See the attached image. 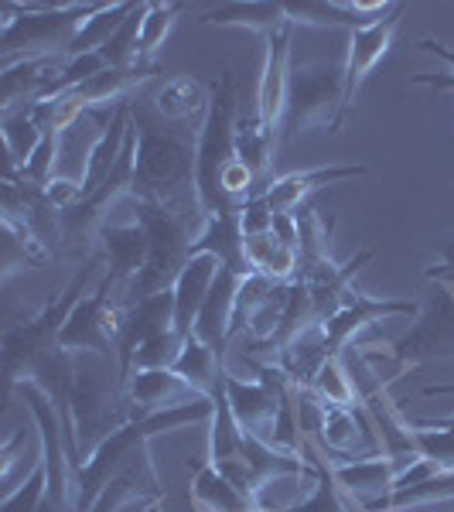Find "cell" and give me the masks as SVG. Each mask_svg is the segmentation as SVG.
<instances>
[{
	"label": "cell",
	"instance_id": "cell-26",
	"mask_svg": "<svg viewBox=\"0 0 454 512\" xmlns=\"http://www.w3.org/2000/svg\"><path fill=\"white\" fill-rule=\"evenodd\" d=\"M171 369H175V373L202 396H216L222 390V383H226V359L212 352L195 332L185 338L178 362Z\"/></svg>",
	"mask_w": 454,
	"mask_h": 512
},
{
	"label": "cell",
	"instance_id": "cell-20",
	"mask_svg": "<svg viewBox=\"0 0 454 512\" xmlns=\"http://www.w3.org/2000/svg\"><path fill=\"white\" fill-rule=\"evenodd\" d=\"M239 280L243 277L233 274L229 267H222L195 321V335L216 355H222V359H226V345L233 342V311H236Z\"/></svg>",
	"mask_w": 454,
	"mask_h": 512
},
{
	"label": "cell",
	"instance_id": "cell-32",
	"mask_svg": "<svg viewBox=\"0 0 454 512\" xmlns=\"http://www.w3.org/2000/svg\"><path fill=\"white\" fill-rule=\"evenodd\" d=\"M308 393H311V396H318V400H321V403H328V407L362 410L359 390H356V383H352V373H349V366L342 362V355L328 359L325 366L318 369V376L311 379Z\"/></svg>",
	"mask_w": 454,
	"mask_h": 512
},
{
	"label": "cell",
	"instance_id": "cell-19",
	"mask_svg": "<svg viewBox=\"0 0 454 512\" xmlns=\"http://www.w3.org/2000/svg\"><path fill=\"white\" fill-rule=\"evenodd\" d=\"M222 270V260L212 253H198L192 260L185 263V270L178 274L175 287H171V294H175V332L181 338H188L195 332V321H198V311H202L205 297H209L212 284H216Z\"/></svg>",
	"mask_w": 454,
	"mask_h": 512
},
{
	"label": "cell",
	"instance_id": "cell-33",
	"mask_svg": "<svg viewBox=\"0 0 454 512\" xmlns=\"http://www.w3.org/2000/svg\"><path fill=\"white\" fill-rule=\"evenodd\" d=\"M308 465H315V492H311L308 499L287 506L284 512H362V509H352L342 485L335 482L332 465H328L318 451H308Z\"/></svg>",
	"mask_w": 454,
	"mask_h": 512
},
{
	"label": "cell",
	"instance_id": "cell-5",
	"mask_svg": "<svg viewBox=\"0 0 454 512\" xmlns=\"http://www.w3.org/2000/svg\"><path fill=\"white\" fill-rule=\"evenodd\" d=\"M137 222L144 226L151 246H147L144 270H140V277L134 280V287L127 294V308L151 294L171 291L178 274L185 270V263L192 260V246L198 239L192 216L158 202H137Z\"/></svg>",
	"mask_w": 454,
	"mask_h": 512
},
{
	"label": "cell",
	"instance_id": "cell-41",
	"mask_svg": "<svg viewBox=\"0 0 454 512\" xmlns=\"http://www.w3.org/2000/svg\"><path fill=\"white\" fill-rule=\"evenodd\" d=\"M41 192H45L48 205H52L55 212H69L72 205H79L86 192H82V181H72V178H52L48 185H41Z\"/></svg>",
	"mask_w": 454,
	"mask_h": 512
},
{
	"label": "cell",
	"instance_id": "cell-43",
	"mask_svg": "<svg viewBox=\"0 0 454 512\" xmlns=\"http://www.w3.org/2000/svg\"><path fill=\"white\" fill-rule=\"evenodd\" d=\"M454 277V267L448 270H427V280H451Z\"/></svg>",
	"mask_w": 454,
	"mask_h": 512
},
{
	"label": "cell",
	"instance_id": "cell-31",
	"mask_svg": "<svg viewBox=\"0 0 454 512\" xmlns=\"http://www.w3.org/2000/svg\"><path fill=\"white\" fill-rule=\"evenodd\" d=\"M198 110H209V89L192 76H175L154 93V113L164 120H188Z\"/></svg>",
	"mask_w": 454,
	"mask_h": 512
},
{
	"label": "cell",
	"instance_id": "cell-2",
	"mask_svg": "<svg viewBox=\"0 0 454 512\" xmlns=\"http://www.w3.org/2000/svg\"><path fill=\"white\" fill-rule=\"evenodd\" d=\"M236 123H239V76L233 69L219 72L209 86V110L195 140V188L202 219H233L239 205L222 195V175L236 161Z\"/></svg>",
	"mask_w": 454,
	"mask_h": 512
},
{
	"label": "cell",
	"instance_id": "cell-17",
	"mask_svg": "<svg viewBox=\"0 0 454 512\" xmlns=\"http://www.w3.org/2000/svg\"><path fill=\"white\" fill-rule=\"evenodd\" d=\"M373 256H376L373 250H359L356 256H352V260H345V263L321 260V263H315V267H301V270H297V280L308 287L318 321H328L338 308H342L345 294L352 291V287H349L352 277H356L359 270L366 267L369 260H373Z\"/></svg>",
	"mask_w": 454,
	"mask_h": 512
},
{
	"label": "cell",
	"instance_id": "cell-7",
	"mask_svg": "<svg viewBox=\"0 0 454 512\" xmlns=\"http://www.w3.org/2000/svg\"><path fill=\"white\" fill-rule=\"evenodd\" d=\"M96 274H99V256L86 260V267L72 274L65 291L55 297V301H48L35 318L21 321V325H11L4 332V359H7V383H11V390L28 376L31 362H35L38 355L59 349V335H62L65 321L76 311V304L82 301L89 280Z\"/></svg>",
	"mask_w": 454,
	"mask_h": 512
},
{
	"label": "cell",
	"instance_id": "cell-30",
	"mask_svg": "<svg viewBox=\"0 0 454 512\" xmlns=\"http://www.w3.org/2000/svg\"><path fill=\"white\" fill-rule=\"evenodd\" d=\"M137 0H120V4H103L99 11L79 28V35L72 38V45L65 48V59H76V55H93L103 52V45L120 31V24L134 14Z\"/></svg>",
	"mask_w": 454,
	"mask_h": 512
},
{
	"label": "cell",
	"instance_id": "cell-21",
	"mask_svg": "<svg viewBox=\"0 0 454 512\" xmlns=\"http://www.w3.org/2000/svg\"><path fill=\"white\" fill-rule=\"evenodd\" d=\"M366 175V164H328V168H315V171H294V175H280L274 178L267 192V205L270 212H284V216H294L304 202H308L311 192L325 185H335V181H349V178H362Z\"/></svg>",
	"mask_w": 454,
	"mask_h": 512
},
{
	"label": "cell",
	"instance_id": "cell-44",
	"mask_svg": "<svg viewBox=\"0 0 454 512\" xmlns=\"http://www.w3.org/2000/svg\"><path fill=\"white\" fill-rule=\"evenodd\" d=\"M444 424H451V427H454V417H451V420H444Z\"/></svg>",
	"mask_w": 454,
	"mask_h": 512
},
{
	"label": "cell",
	"instance_id": "cell-22",
	"mask_svg": "<svg viewBox=\"0 0 454 512\" xmlns=\"http://www.w3.org/2000/svg\"><path fill=\"white\" fill-rule=\"evenodd\" d=\"M127 393H130V407H134V420L151 417L168 407H178L175 400L188 403L202 396V393H195L175 369H134L127 379Z\"/></svg>",
	"mask_w": 454,
	"mask_h": 512
},
{
	"label": "cell",
	"instance_id": "cell-15",
	"mask_svg": "<svg viewBox=\"0 0 454 512\" xmlns=\"http://www.w3.org/2000/svg\"><path fill=\"white\" fill-rule=\"evenodd\" d=\"M164 332H175V294L161 291V294H151V297H144V301L130 304L127 315H123L120 342H117L123 376L130 379V362H134L140 345Z\"/></svg>",
	"mask_w": 454,
	"mask_h": 512
},
{
	"label": "cell",
	"instance_id": "cell-23",
	"mask_svg": "<svg viewBox=\"0 0 454 512\" xmlns=\"http://www.w3.org/2000/svg\"><path fill=\"white\" fill-rule=\"evenodd\" d=\"M192 499L202 512H263L257 495L229 482L212 461L192 468Z\"/></svg>",
	"mask_w": 454,
	"mask_h": 512
},
{
	"label": "cell",
	"instance_id": "cell-4",
	"mask_svg": "<svg viewBox=\"0 0 454 512\" xmlns=\"http://www.w3.org/2000/svg\"><path fill=\"white\" fill-rule=\"evenodd\" d=\"M103 4H0V69L24 59H65V48Z\"/></svg>",
	"mask_w": 454,
	"mask_h": 512
},
{
	"label": "cell",
	"instance_id": "cell-27",
	"mask_svg": "<svg viewBox=\"0 0 454 512\" xmlns=\"http://www.w3.org/2000/svg\"><path fill=\"white\" fill-rule=\"evenodd\" d=\"M0 130H4V144H7L4 175H21L24 164L31 161L35 147L41 144V134H45V120H41L38 103L24 106L18 113H7V117L0 120Z\"/></svg>",
	"mask_w": 454,
	"mask_h": 512
},
{
	"label": "cell",
	"instance_id": "cell-6",
	"mask_svg": "<svg viewBox=\"0 0 454 512\" xmlns=\"http://www.w3.org/2000/svg\"><path fill=\"white\" fill-rule=\"evenodd\" d=\"M349 106H345V65L338 62H311L294 65L287 82L284 117H280V140H294L311 127L342 130Z\"/></svg>",
	"mask_w": 454,
	"mask_h": 512
},
{
	"label": "cell",
	"instance_id": "cell-13",
	"mask_svg": "<svg viewBox=\"0 0 454 512\" xmlns=\"http://www.w3.org/2000/svg\"><path fill=\"white\" fill-rule=\"evenodd\" d=\"M414 454H403V458H393V454H373V458H362V461H338L332 465L335 482L342 485L345 495L359 502L362 509L373 506V502L386 499L400 475L414 465Z\"/></svg>",
	"mask_w": 454,
	"mask_h": 512
},
{
	"label": "cell",
	"instance_id": "cell-37",
	"mask_svg": "<svg viewBox=\"0 0 454 512\" xmlns=\"http://www.w3.org/2000/svg\"><path fill=\"white\" fill-rule=\"evenodd\" d=\"M181 11H185V4H178V0H171V4L147 0V14H144V24H140V62H151V55L158 52L161 41L168 38L171 24H175Z\"/></svg>",
	"mask_w": 454,
	"mask_h": 512
},
{
	"label": "cell",
	"instance_id": "cell-34",
	"mask_svg": "<svg viewBox=\"0 0 454 512\" xmlns=\"http://www.w3.org/2000/svg\"><path fill=\"white\" fill-rule=\"evenodd\" d=\"M414 434L417 458L431 461L441 472H454V427L444 420H420L417 427H410Z\"/></svg>",
	"mask_w": 454,
	"mask_h": 512
},
{
	"label": "cell",
	"instance_id": "cell-35",
	"mask_svg": "<svg viewBox=\"0 0 454 512\" xmlns=\"http://www.w3.org/2000/svg\"><path fill=\"white\" fill-rule=\"evenodd\" d=\"M294 216H297V256H301V267H315L321 260H332V256H328L332 219L325 222L308 202H304Z\"/></svg>",
	"mask_w": 454,
	"mask_h": 512
},
{
	"label": "cell",
	"instance_id": "cell-38",
	"mask_svg": "<svg viewBox=\"0 0 454 512\" xmlns=\"http://www.w3.org/2000/svg\"><path fill=\"white\" fill-rule=\"evenodd\" d=\"M45 492H48V475H45V461H41V465L24 478L18 489H14L11 495H4L0 512H38L41 502H45Z\"/></svg>",
	"mask_w": 454,
	"mask_h": 512
},
{
	"label": "cell",
	"instance_id": "cell-10",
	"mask_svg": "<svg viewBox=\"0 0 454 512\" xmlns=\"http://www.w3.org/2000/svg\"><path fill=\"white\" fill-rule=\"evenodd\" d=\"M257 383H243L233 373H226V396L233 407L236 424L243 434L257 437L263 444H274V424L280 414V400L287 390V376L280 373L277 362H257Z\"/></svg>",
	"mask_w": 454,
	"mask_h": 512
},
{
	"label": "cell",
	"instance_id": "cell-9",
	"mask_svg": "<svg viewBox=\"0 0 454 512\" xmlns=\"http://www.w3.org/2000/svg\"><path fill=\"white\" fill-rule=\"evenodd\" d=\"M396 366H420L434 359H454V291L448 284H437L434 294L420 304V315L410 325L407 335H400L390 345V355Z\"/></svg>",
	"mask_w": 454,
	"mask_h": 512
},
{
	"label": "cell",
	"instance_id": "cell-11",
	"mask_svg": "<svg viewBox=\"0 0 454 512\" xmlns=\"http://www.w3.org/2000/svg\"><path fill=\"white\" fill-rule=\"evenodd\" d=\"M164 485L158 478L151 458V444H140L127 454V461L110 475V482L103 485V492L96 495L89 512H120L123 506H140V509H158L164 502Z\"/></svg>",
	"mask_w": 454,
	"mask_h": 512
},
{
	"label": "cell",
	"instance_id": "cell-1",
	"mask_svg": "<svg viewBox=\"0 0 454 512\" xmlns=\"http://www.w3.org/2000/svg\"><path fill=\"white\" fill-rule=\"evenodd\" d=\"M130 120L137 127V168L130 195L137 202H158L175 212H185V216H192V212L202 216L195 188V144L147 123L140 106L134 103H130Z\"/></svg>",
	"mask_w": 454,
	"mask_h": 512
},
{
	"label": "cell",
	"instance_id": "cell-42",
	"mask_svg": "<svg viewBox=\"0 0 454 512\" xmlns=\"http://www.w3.org/2000/svg\"><path fill=\"white\" fill-rule=\"evenodd\" d=\"M417 48H424V52H434L437 59H444L448 65H454V52H451V48H444L441 41L424 38V41H417ZM414 82H420V86H434V89H454V76H448V79H441V76H414Z\"/></svg>",
	"mask_w": 454,
	"mask_h": 512
},
{
	"label": "cell",
	"instance_id": "cell-3",
	"mask_svg": "<svg viewBox=\"0 0 454 512\" xmlns=\"http://www.w3.org/2000/svg\"><path fill=\"white\" fill-rule=\"evenodd\" d=\"M134 420L127 376L120 359L86 352L76 359V390H72V424H76V468L86 465L99 444Z\"/></svg>",
	"mask_w": 454,
	"mask_h": 512
},
{
	"label": "cell",
	"instance_id": "cell-18",
	"mask_svg": "<svg viewBox=\"0 0 454 512\" xmlns=\"http://www.w3.org/2000/svg\"><path fill=\"white\" fill-rule=\"evenodd\" d=\"M291 28H280L277 35L263 38L267 41V55H263V76L257 89V113L263 123L280 130V117H284V99L287 82H291Z\"/></svg>",
	"mask_w": 454,
	"mask_h": 512
},
{
	"label": "cell",
	"instance_id": "cell-12",
	"mask_svg": "<svg viewBox=\"0 0 454 512\" xmlns=\"http://www.w3.org/2000/svg\"><path fill=\"white\" fill-rule=\"evenodd\" d=\"M393 315H420V301H386V297H369L359 291L345 294V304L335 311L328 321H321V335H325L328 355H342L352 345L359 328H366L369 321L393 318Z\"/></svg>",
	"mask_w": 454,
	"mask_h": 512
},
{
	"label": "cell",
	"instance_id": "cell-36",
	"mask_svg": "<svg viewBox=\"0 0 454 512\" xmlns=\"http://www.w3.org/2000/svg\"><path fill=\"white\" fill-rule=\"evenodd\" d=\"M144 14H147V0L134 7V14L120 24L117 35L103 45L99 55H103L110 69H134V65H140V24H144Z\"/></svg>",
	"mask_w": 454,
	"mask_h": 512
},
{
	"label": "cell",
	"instance_id": "cell-24",
	"mask_svg": "<svg viewBox=\"0 0 454 512\" xmlns=\"http://www.w3.org/2000/svg\"><path fill=\"white\" fill-rule=\"evenodd\" d=\"M202 24H216V28H243V31L260 35V38H270V35H277L280 28H287L291 18H287L284 0H253V4L233 0V4H219V7H212V11H205Z\"/></svg>",
	"mask_w": 454,
	"mask_h": 512
},
{
	"label": "cell",
	"instance_id": "cell-16",
	"mask_svg": "<svg viewBox=\"0 0 454 512\" xmlns=\"http://www.w3.org/2000/svg\"><path fill=\"white\" fill-rule=\"evenodd\" d=\"M99 246H103V256L110 263V274L106 280L113 284V294H117L120 304H127V294L134 287V280L140 277L147 263V233L140 222H127V226H103L99 233Z\"/></svg>",
	"mask_w": 454,
	"mask_h": 512
},
{
	"label": "cell",
	"instance_id": "cell-8",
	"mask_svg": "<svg viewBox=\"0 0 454 512\" xmlns=\"http://www.w3.org/2000/svg\"><path fill=\"white\" fill-rule=\"evenodd\" d=\"M123 315H127V308L117 301L110 280L103 277L96 291L76 304V311L69 315L59 335V345L72 355L93 352V355H103V359H120L117 342H120Z\"/></svg>",
	"mask_w": 454,
	"mask_h": 512
},
{
	"label": "cell",
	"instance_id": "cell-14",
	"mask_svg": "<svg viewBox=\"0 0 454 512\" xmlns=\"http://www.w3.org/2000/svg\"><path fill=\"white\" fill-rule=\"evenodd\" d=\"M400 14H403V4H393L386 18H379L376 24L369 28H359V31H349V55H345V106L352 110V99H356V89L366 82L369 72L383 62V55L390 52L393 45V35L400 28Z\"/></svg>",
	"mask_w": 454,
	"mask_h": 512
},
{
	"label": "cell",
	"instance_id": "cell-25",
	"mask_svg": "<svg viewBox=\"0 0 454 512\" xmlns=\"http://www.w3.org/2000/svg\"><path fill=\"white\" fill-rule=\"evenodd\" d=\"M0 222H4V233H0V267L4 270H0V277L14 280L18 274L45 267V260L52 256V250H48L28 226L11 216H0Z\"/></svg>",
	"mask_w": 454,
	"mask_h": 512
},
{
	"label": "cell",
	"instance_id": "cell-29",
	"mask_svg": "<svg viewBox=\"0 0 454 512\" xmlns=\"http://www.w3.org/2000/svg\"><path fill=\"white\" fill-rule=\"evenodd\" d=\"M328 359H332V355H328V349H325V335H321V325H315L311 332L294 338L287 349H280L274 362L280 366V373L287 376V383L308 390L311 379L318 376V369L325 366Z\"/></svg>",
	"mask_w": 454,
	"mask_h": 512
},
{
	"label": "cell",
	"instance_id": "cell-40",
	"mask_svg": "<svg viewBox=\"0 0 454 512\" xmlns=\"http://www.w3.org/2000/svg\"><path fill=\"white\" fill-rule=\"evenodd\" d=\"M239 229H243V236H263L274 229V212L267 205V195L246 198L239 209Z\"/></svg>",
	"mask_w": 454,
	"mask_h": 512
},
{
	"label": "cell",
	"instance_id": "cell-28",
	"mask_svg": "<svg viewBox=\"0 0 454 512\" xmlns=\"http://www.w3.org/2000/svg\"><path fill=\"white\" fill-rule=\"evenodd\" d=\"M246 263L253 274H263L274 284H294L297 270H301V256L294 246L280 243L274 233L246 236Z\"/></svg>",
	"mask_w": 454,
	"mask_h": 512
},
{
	"label": "cell",
	"instance_id": "cell-39",
	"mask_svg": "<svg viewBox=\"0 0 454 512\" xmlns=\"http://www.w3.org/2000/svg\"><path fill=\"white\" fill-rule=\"evenodd\" d=\"M55 161H59V134L45 130V134H41V144L35 147V154H31V161L24 164V171L18 178L31 181V185H48V181L55 178L52 175Z\"/></svg>",
	"mask_w": 454,
	"mask_h": 512
}]
</instances>
